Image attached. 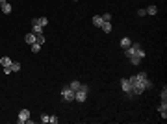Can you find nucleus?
I'll use <instances>...</instances> for the list:
<instances>
[{
  "label": "nucleus",
  "mask_w": 167,
  "mask_h": 124,
  "mask_svg": "<svg viewBox=\"0 0 167 124\" xmlns=\"http://www.w3.org/2000/svg\"><path fill=\"white\" fill-rule=\"evenodd\" d=\"M125 56L128 57H137V59H145V50L141 48V45H139V43H132V45L128 46V48H125Z\"/></svg>",
  "instance_id": "nucleus-1"
},
{
  "label": "nucleus",
  "mask_w": 167,
  "mask_h": 124,
  "mask_svg": "<svg viewBox=\"0 0 167 124\" xmlns=\"http://www.w3.org/2000/svg\"><path fill=\"white\" fill-rule=\"evenodd\" d=\"M59 93H61L63 100H67V102H74V91L69 87V85H65V87L59 89Z\"/></svg>",
  "instance_id": "nucleus-2"
},
{
  "label": "nucleus",
  "mask_w": 167,
  "mask_h": 124,
  "mask_svg": "<svg viewBox=\"0 0 167 124\" xmlns=\"http://www.w3.org/2000/svg\"><path fill=\"white\" fill-rule=\"evenodd\" d=\"M30 121V109H21L19 111V117H17V122L19 124H26Z\"/></svg>",
  "instance_id": "nucleus-3"
},
{
  "label": "nucleus",
  "mask_w": 167,
  "mask_h": 124,
  "mask_svg": "<svg viewBox=\"0 0 167 124\" xmlns=\"http://www.w3.org/2000/svg\"><path fill=\"white\" fill-rule=\"evenodd\" d=\"M87 95L89 93H86V91H82V89H78V91H74V102H80L84 104L87 100Z\"/></svg>",
  "instance_id": "nucleus-4"
},
{
  "label": "nucleus",
  "mask_w": 167,
  "mask_h": 124,
  "mask_svg": "<svg viewBox=\"0 0 167 124\" xmlns=\"http://www.w3.org/2000/svg\"><path fill=\"white\" fill-rule=\"evenodd\" d=\"M121 89H123V93H132V83H130L128 78L121 80Z\"/></svg>",
  "instance_id": "nucleus-5"
},
{
  "label": "nucleus",
  "mask_w": 167,
  "mask_h": 124,
  "mask_svg": "<svg viewBox=\"0 0 167 124\" xmlns=\"http://www.w3.org/2000/svg\"><path fill=\"white\" fill-rule=\"evenodd\" d=\"M32 22H35V24H39V26H43V28H46V26H48V19H46V17H39V19H34Z\"/></svg>",
  "instance_id": "nucleus-6"
},
{
  "label": "nucleus",
  "mask_w": 167,
  "mask_h": 124,
  "mask_svg": "<svg viewBox=\"0 0 167 124\" xmlns=\"http://www.w3.org/2000/svg\"><path fill=\"white\" fill-rule=\"evenodd\" d=\"M130 45H132V39H130V37H123L121 43H119V46H121L123 50H125V48H128Z\"/></svg>",
  "instance_id": "nucleus-7"
},
{
  "label": "nucleus",
  "mask_w": 167,
  "mask_h": 124,
  "mask_svg": "<svg viewBox=\"0 0 167 124\" xmlns=\"http://www.w3.org/2000/svg\"><path fill=\"white\" fill-rule=\"evenodd\" d=\"M24 41L28 43V45H32V43H35L37 41V35H35L34 32H30V33H26V37H24Z\"/></svg>",
  "instance_id": "nucleus-8"
},
{
  "label": "nucleus",
  "mask_w": 167,
  "mask_h": 124,
  "mask_svg": "<svg viewBox=\"0 0 167 124\" xmlns=\"http://www.w3.org/2000/svg\"><path fill=\"white\" fill-rule=\"evenodd\" d=\"M11 63H13V59H11V57H7V56L0 57V65H2V67H9Z\"/></svg>",
  "instance_id": "nucleus-9"
},
{
  "label": "nucleus",
  "mask_w": 167,
  "mask_h": 124,
  "mask_svg": "<svg viewBox=\"0 0 167 124\" xmlns=\"http://www.w3.org/2000/svg\"><path fill=\"white\" fill-rule=\"evenodd\" d=\"M11 9H13V7H11V4H9V2H6L2 7H0V11H2L4 15H9V13H11Z\"/></svg>",
  "instance_id": "nucleus-10"
},
{
  "label": "nucleus",
  "mask_w": 167,
  "mask_h": 124,
  "mask_svg": "<svg viewBox=\"0 0 167 124\" xmlns=\"http://www.w3.org/2000/svg\"><path fill=\"white\" fill-rule=\"evenodd\" d=\"M43 26H39V24H35V22H32V32L35 33V35H39V33H43Z\"/></svg>",
  "instance_id": "nucleus-11"
},
{
  "label": "nucleus",
  "mask_w": 167,
  "mask_h": 124,
  "mask_svg": "<svg viewBox=\"0 0 167 124\" xmlns=\"http://www.w3.org/2000/svg\"><path fill=\"white\" fill-rule=\"evenodd\" d=\"M91 22H93V26L100 28V26H102V22H104V21H102V17H100V15H95V17H93V21H91Z\"/></svg>",
  "instance_id": "nucleus-12"
},
{
  "label": "nucleus",
  "mask_w": 167,
  "mask_h": 124,
  "mask_svg": "<svg viewBox=\"0 0 167 124\" xmlns=\"http://www.w3.org/2000/svg\"><path fill=\"white\" fill-rule=\"evenodd\" d=\"M102 30H104V33H110L111 30H113V26H111V22H102V26H100Z\"/></svg>",
  "instance_id": "nucleus-13"
},
{
  "label": "nucleus",
  "mask_w": 167,
  "mask_h": 124,
  "mask_svg": "<svg viewBox=\"0 0 167 124\" xmlns=\"http://www.w3.org/2000/svg\"><path fill=\"white\" fill-rule=\"evenodd\" d=\"M145 11H147V15H156L158 13V6H149V7H145Z\"/></svg>",
  "instance_id": "nucleus-14"
},
{
  "label": "nucleus",
  "mask_w": 167,
  "mask_h": 124,
  "mask_svg": "<svg viewBox=\"0 0 167 124\" xmlns=\"http://www.w3.org/2000/svg\"><path fill=\"white\" fill-rule=\"evenodd\" d=\"M9 69H11V72H19L21 71V63H19V61H13V63L9 65Z\"/></svg>",
  "instance_id": "nucleus-15"
},
{
  "label": "nucleus",
  "mask_w": 167,
  "mask_h": 124,
  "mask_svg": "<svg viewBox=\"0 0 167 124\" xmlns=\"http://www.w3.org/2000/svg\"><path fill=\"white\" fill-rule=\"evenodd\" d=\"M80 85H82V83H80V82H78V80H73V82H71V83H69V87H71V89H73V91H78V89H80Z\"/></svg>",
  "instance_id": "nucleus-16"
},
{
  "label": "nucleus",
  "mask_w": 167,
  "mask_h": 124,
  "mask_svg": "<svg viewBox=\"0 0 167 124\" xmlns=\"http://www.w3.org/2000/svg\"><path fill=\"white\" fill-rule=\"evenodd\" d=\"M30 50H32L34 54H37L39 50H41V45H39V43H32V45H30Z\"/></svg>",
  "instance_id": "nucleus-17"
},
{
  "label": "nucleus",
  "mask_w": 167,
  "mask_h": 124,
  "mask_svg": "<svg viewBox=\"0 0 167 124\" xmlns=\"http://www.w3.org/2000/svg\"><path fill=\"white\" fill-rule=\"evenodd\" d=\"M158 111H160V113H165L167 111V100H162V104L158 106Z\"/></svg>",
  "instance_id": "nucleus-18"
},
{
  "label": "nucleus",
  "mask_w": 167,
  "mask_h": 124,
  "mask_svg": "<svg viewBox=\"0 0 167 124\" xmlns=\"http://www.w3.org/2000/svg\"><path fill=\"white\" fill-rule=\"evenodd\" d=\"M100 17H102V21H104V22H111V15L110 13H104V15H100Z\"/></svg>",
  "instance_id": "nucleus-19"
},
{
  "label": "nucleus",
  "mask_w": 167,
  "mask_h": 124,
  "mask_svg": "<svg viewBox=\"0 0 167 124\" xmlns=\"http://www.w3.org/2000/svg\"><path fill=\"white\" fill-rule=\"evenodd\" d=\"M35 43H39V45H45V35H43V33H39L37 35V41Z\"/></svg>",
  "instance_id": "nucleus-20"
},
{
  "label": "nucleus",
  "mask_w": 167,
  "mask_h": 124,
  "mask_svg": "<svg viewBox=\"0 0 167 124\" xmlns=\"http://www.w3.org/2000/svg\"><path fill=\"white\" fill-rule=\"evenodd\" d=\"M48 122H52V124H58L59 122V119L56 117V115H50V119H48Z\"/></svg>",
  "instance_id": "nucleus-21"
},
{
  "label": "nucleus",
  "mask_w": 167,
  "mask_h": 124,
  "mask_svg": "<svg viewBox=\"0 0 167 124\" xmlns=\"http://www.w3.org/2000/svg\"><path fill=\"white\" fill-rule=\"evenodd\" d=\"M137 17H147V11H145V7L137 9Z\"/></svg>",
  "instance_id": "nucleus-22"
},
{
  "label": "nucleus",
  "mask_w": 167,
  "mask_h": 124,
  "mask_svg": "<svg viewBox=\"0 0 167 124\" xmlns=\"http://www.w3.org/2000/svg\"><path fill=\"white\" fill-rule=\"evenodd\" d=\"M160 98H162V100H167V89H165V87H164V91L160 93Z\"/></svg>",
  "instance_id": "nucleus-23"
},
{
  "label": "nucleus",
  "mask_w": 167,
  "mask_h": 124,
  "mask_svg": "<svg viewBox=\"0 0 167 124\" xmlns=\"http://www.w3.org/2000/svg\"><path fill=\"white\" fill-rule=\"evenodd\" d=\"M48 119H50V115H41V122H43V124L48 122Z\"/></svg>",
  "instance_id": "nucleus-24"
},
{
  "label": "nucleus",
  "mask_w": 167,
  "mask_h": 124,
  "mask_svg": "<svg viewBox=\"0 0 167 124\" xmlns=\"http://www.w3.org/2000/svg\"><path fill=\"white\" fill-rule=\"evenodd\" d=\"M80 89H82V91H86V93H89V85H86V83H82Z\"/></svg>",
  "instance_id": "nucleus-25"
},
{
  "label": "nucleus",
  "mask_w": 167,
  "mask_h": 124,
  "mask_svg": "<svg viewBox=\"0 0 167 124\" xmlns=\"http://www.w3.org/2000/svg\"><path fill=\"white\" fill-rule=\"evenodd\" d=\"M6 2H7V0H0V7H2V6H4V4H6Z\"/></svg>",
  "instance_id": "nucleus-26"
}]
</instances>
